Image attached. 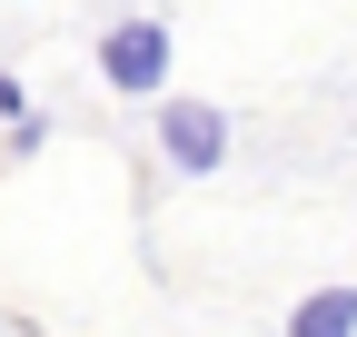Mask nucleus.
<instances>
[{
    "label": "nucleus",
    "mask_w": 357,
    "mask_h": 337,
    "mask_svg": "<svg viewBox=\"0 0 357 337\" xmlns=\"http://www.w3.org/2000/svg\"><path fill=\"white\" fill-rule=\"evenodd\" d=\"M100 79L119 100H159L169 90V20H119L100 40Z\"/></svg>",
    "instance_id": "nucleus-1"
},
{
    "label": "nucleus",
    "mask_w": 357,
    "mask_h": 337,
    "mask_svg": "<svg viewBox=\"0 0 357 337\" xmlns=\"http://www.w3.org/2000/svg\"><path fill=\"white\" fill-rule=\"evenodd\" d=\"M159 149H169V168L208 179V168L229 159V109H218V100H169L159 109Z\"/></svg>",
    "instance_id": "nucleus-2"
},
{
    "label": "nucleus",
    "mask_w": 357,
    "mask_h": 337,
    "mask_svg": "<svg viewBox=\"0 0 357 337\" xmlns=\"http://www.w3.org/2000/svg\"><path fill=\"white\" fill-rule=\"evenodd\" d=\"M288 337H357V288H318V298H298Z\"/></svg>",
    "instance_id": "nucleus-3"
},
{
    "label": "nucleus",
    "mask_w": 357,
    "mask_h": 337,
    "mask_svg": "<svg viewBox=\"0 0 357 337\" xmlns=\"http://www.w3.org/2000/svg\"><path fill=\"white\" fill-rule=\"evenodd\" d=\"M0 119H30V90H20L10 70H0Z\"/></svg>",
    "instance_id": "nucleus-4"
}]
</instances>
